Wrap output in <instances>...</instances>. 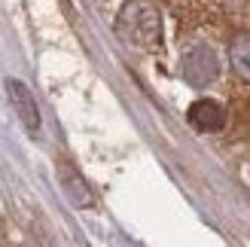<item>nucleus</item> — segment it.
<instances>
[{"label":"nucleus","instance_id":"obj_1","mask_svg":"<svg viewBox=\"0 0 250 247\" xmlns=\"http://www.w3.org/2000/svg\"><path fill=\"white\" fill-rule=\"evenodd\" d=\"M116 31L122 40H128L141 49H156L162 40V16L153 0H128L119 9Z\"/></svg>","mask_w":250,"mask_h":247},{"label":"nucleus","instance_id":"obj_6","mask_svg":"<svg viewBox=\"0 0 250 247\" xmlns=\"http://www.w3.org/2000/svg\"><path fill=\"white\" fill-rule=\"evenodd\" d=\"M229 61L232 73L238 80H250V34H238L229 46Z\"/></svg>","mask_w":250,"mask_h":247},{"label":"nucleus","instance_id":"obj_4","mask_svg":"<svg viewBox=\"0 0 250 247\" xmlns=\"http://www.w3.org/2000/svg\"><path fill=\"white\" fill-rule=\"evenodd\" d=\"M189 122L198 128V131H220L223 125H226V110H223V104L210 101V98H202V101H195L189 107Z\"/></svg>","mask_w":250,"mask_h":247},{"label":"nucleus","instance_id":"obj_5","mask_svg":"<svg viewBox=\"0 0 250 247\" xmlns=\"http://www.w3.org/2000/svg\"><path fill=\"white\" fill-rule=\"evenodd\" d=\"M58 177H61V183H64V189H67V195L77 205H83V207H92L95 205V195H92V189H89V183L83 180V174L77 168H73L70 162H61L58 165Z\"/></svg>","mask_w":250,"mask_h":247},{"label":"nucleus","instance_id":"obj_3","mask_svg":"<svg viewBox=\"0 0 250 247\" xmlns=\"http://www.w3.org/2000/svg\"><path fill=\"white\" fill-rule=\"evenodd\" d=\"M6 95L16 116L21 119V125L28 128V134H40V107H37L31 89L21 80H6Z\"/></svg>","mask_w":250,"mask_h":247},{"label":"nucleus","instance_id":"obj_2","mask_svg":"<svg viewBox=\"0 0 250 247\" xmlns=\"http://www.w3.org/2000/svg\"><path fill=\"white\" fill-rule=\"evenodd\" d=\"M180 70H183V80L202 89V85L214 82L217 73H220V58L217 52L210 49L208 43H192L183 49V58H180Z\"/></svg>","mask_w":250,"mask_h":247}]
</instances>
